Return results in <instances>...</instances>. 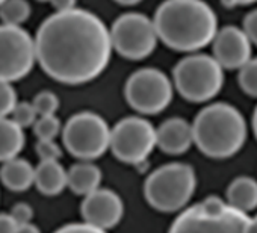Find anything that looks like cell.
<instances>
[{"mask_svg": "<svg viewBox=\"0 0 257 233\" xmlns=\"http://www.w3.org/2000/svg\"><path fill=\"white\" fill-rule=\"evenodd\" d=\"M37 61L43 71L64 85H83L109 65L110 29L91 11L74 8L49 16L35 35Z\"/></svg>", "mask_w": 257, "mask_h": 233, "instance_id": "obj_1", "label": "cell"}, {"mask_svg": "<svg viewBox=\"0 0 257 233\" xmlns=\"http://www.w3.org/2000/svg\"><path fill=\"white\" fill-rule=\"evenodd\" d=\"M153 22L159 41L176 52L204 49L219 31L216 14L204 0H165Z\"/></svg>", "mask_w": 257, "mask_h": 233, "instance_id": "obj_2", "label": "cell"}, {"mask_svg": "<svg viewBox=\"0 0 257 233\" xmlns=\"http://www.w3.org/2000/svg\"><path fill=\"white\" fill-rule=\"evenodd\" d=\"M194 144L213 159L234 156L246 141V122L237 107L218 101L203 107L192 123Z\"/></svg>", "mask_w": 257, "mask_h": 233, "instance_id": "obj_3", "label": "cell"}, {"mask_svg": "<svg viewBox=\"0 0 257 233\" xmlns=\"http://www.w3.org/2000/svg\"><path fill=\"white\" fill-rule=\"evenodd\" d=\"M197 188V176L191 165L182 162L165 164L155 170L144 183V195L159 212L183 209Z\"/></svg>", "mask_w": 257, "mask_h": 233, "instance_id": "obj_4", "label": "cell"}, {"mask_svg": "<svg viewBox=\"0 0 257 233\" xmlns=\"http://www.w3.org/2000/svg\"><path fill=\"white\" fill-rule=\"evenodd\" d=\"M177 92L188 101L204 103L219 94L224 86V67L213 55L191 53L173 70Z\"/></svg>", "mask_w": 257, "mask_h": 233, "instance_id": "obj_5", "label": "cell"}, {"mask_svg": "<svg viewBox=\"0 0 257 233\" xmlns=\"http://www.w3.org/2000/svg\"><path fill=\"white\" fill-rule=\"evenodd\" d=\"M110 128L101 115L83 110L71 115L62 129V141L70 155L94 161L110 149Z\"/></svg>", "mask_w": 257, "mask_h": 233, "instance_id": "obj_6", "label": "cell"}, {"mask_svg": "<svg viewBox=\"0 0 257 233\" xmlns=\"http://www.w3.org/2000/svg\"><path fill=\"white\" fill-rule=\"evenodd\" d=\"M174 82L159 68H140L127 77L124 97L141 115H156L165 110L174 97Z\"/></svg>", "mask_w": 257, "mask_h": 233, "instance_id": "obj_7", "label": "cell"}, {"mask_svg": "<svg viewBox=\"0 0 257 233\" xmlns=\"http://www.w3.org/2000/svg\"><path fill=\"white\" fill-rule=\"evenodd\" d=\"M110 38L113 50L128 61L149 58L159 41L153 19L141 13L119 16L110 28Z\"/></svg>", "mask_w": 257, "mask_h": 233, "instance_id": "obj_8", "label": "cell"}, {"mask_svg": "<svg viewBox=\"0 0 257 233\" xmlns=\"http://www.w3.org/2000/svg\"><path fill=\"white\" fill-rule=\"evenodd\" d=\"M156 146V129L144 117H125L110 131V150L124 164L144 162Z\"/></svg>", "mask_w": 257, "mask_h": 233, "instance_id": "obj_9", "label": "cell"}, {"mask_svg": "<svg viewBox=\"0 0 257 233\" xmlns=\"http://www.w3.org/2000/svg\"><path fill=\"white\" fill-rule=\"evenodd\" d=\"M37 62L35 38L22 26L0 25V80H22Z\"/></svg>", "mask_w": 257, "mask_h": 233, "instance_id": "obj_10", "label": "cell"}, {"mask_svg": "<svg viewBox=\"0 0 257 233\" xmlns=\"http://www.w3.org/2000/svg\"><path fill=\"white\" fill-rule=\"evenodd\" d=\"M249 216L230 204L221 215L206 213L200 203L183 210L168 233H245Z\"/></svg>", "mask_w": 257, "mask_h": 233, "instance_id": "obj_11", "label": "cell"}, {"mask_svg": "<svg viewBox=\"0 0 257 233\" xmlns=\"http://www.w3.org/2000/svg\"><path fill=\"white\" fill-rule=\"evenodd\" d=\"M212 46L213 56L224 70H239L251 59L252 43L245 31L237 26H224L219 29Z\"/></svg>", "mask_w": 257, "mask_h": 233, "instance_id": "obj_12", "label": "cell"}, {"mask_svg": "<svg viewBox=\"0 0 257 233\" xmlns=\"http://www.w3.org/2000/svg\"><path fill=\"white\" fill-rule=\"evenodd\" d=\"M85 222L107 230L115 227L124 213V204L119 195L110 189L98 188L94 192L85 195L80 206Z\"/></svg>", "mask_w": 257, "mask_h": 233, "instance_id": "obj_13", "label": "cell"}, {"mask_svg": "<svg viewBox=\"0 0 257 233\" xmlns=\"http://www.w3.org/2000/svg\"><path fill=\"white\" fill-rule=\"evenodd\" d=\"M158 147L167 155H183L194 144V129L180 117L165 120L158 129Z\"/></svg>", "mask_w": 257, "mask_h": 233, "instance_id": "obj_14", "label": "cell"}, {"mask_svg": "<svg viewBox=\"0 0 257 233\" xmlns=\"http://www.w3.org/2000/svg\"><path fill=\"white\" fill-rule=\"evenodd\" d=\"M0 180L11 191H26L35 183V168L26 159H10L0 168Z\"/></svg>", "mask_w": 257, "mask_h": 233, "instance_id": "obj_15", "label": "cell"}, {"mask_svg": "<svg viewBox=\"0 0 257 233\" xmlns=\"http://www.w3.org/2000/svg\"><path fill=\"white\" fill-rule=\"evenodd\" d=\"M35 186L44 195H58L68 186L67 171L59 161H41L35 168Z\"/></svg>", "mask_w": 257, "mask_h": 233, "instance_id": "obj_16", "label": "cell"}, {"mask_svg": "<svg viewBox=\"0 0 257 233\" xmlns=\"http://www.w3.org/2000/svg\"><path fill=\"white\" fill-rule=\"evenodd\" d=\"M68 188L77 195H88L100 188L101 170L89 161L74 164L67 171Z\"/></svg>", "mask_w": 257, "mask_h": 233, "instance_id": "obj_17", "label": "cell"}, {"mask_svg": "<svg viewBox=\"0 0 257 233\" xmlns=\"http://www.w3.org/2000/svg\"><path fill=\"white\" fill-rule=\"evenodd\" d=\"M26 143L23 128L13 119L0 117V162L19 156Z\"/></svg>", "mask_w": 257, "mask_h": 233, "instance_id": "obj_18", "label": "cell"}, {"mask_svg": "<svg viewBox=\"0 0 257 233\" xmlns=\"http://www.w3.org/2000/svg\"><path fill=\"white\" fill-rule=\"evenodd\" d=\"M227 203L242 212L257 207V182L249 176L236 177L227 188Z\"/></svg>", "mask_w": 257, "mask_h": 233, "instance_id": "obj_19", "label": "cell"}, {"mask_svg": "<svg viewBox=\"0 0 257 233\" xmlns=\"http://www.w3.org/2000/svg\"><path fill=\"white\" fill-rule=\"evenodd\" d=\"M32 8L28 0H5L0 5V20L5 25L22 26L29 20Z\"/></svg>", "mask_w": 257, "mask_h": 233, "instance_id": "obj_20", "label": "cell"}, {"mask_svg": "<svg viewBox=\"0 0 257 233\" xmlns=\"http://www.w3.org/2000/svg\"><path fill=\"white\" fill-rule=\"evenodd\" d=\"M237 82L245 94L257 98V58H251L242 68H239Z\"/></svg>", "mask_w": 257, "mask_h": 233, "instance_id": "obj_21", "label": "cell"}, {"mask_svg": "<svg viewBox=\"0 0 257 233\" xmlns=\"http://www.w3.org/2000/svg\"><path fill=\"white\" fill-rule=\"evenodd\" d=\"M61 122L56 115H43L38 117L34 125V132L38 140H55L61 132Z\"/></svg>", "mask_w": 257, "mask_h": 233, "instance_id": "obj_22", "label": "cell"}, {"mask_svg": "<svg viewBox=\"0 0 257 233\" xmlns=\"http://www.w3.org/2000/svg\"><path fill=\"white\" fill-rule=\"evenodd\" d=\"M32 103H34V106H35L40 117H43V115H56V112L59 109V97L53 91H49V89L40 91L34 97Z\"/></svg>", "mask_w": 257, "mask_h": 233, "instance_id": "obj_23", "label": "cell"}, {"mask_svg": "<svg viewBox=\"0 0 257 233\" xmlns=\"http://www.w3.org/2000/svg\"><path fill=\"white\" fill-rule=\"evenodd\" d=\"M11 115H13L11 119L17 125H20L23 129L34 126L38 120V117H40L34 103H31V101H19Z\"/></svg>", "mask_w": 257, "mask_h": 233, "instance_id": "obj_24", "label": "cell"}, {"mask_svg": "<svg viewBox=\"0 0 257 233\" xmlns=\"http://www.w3.org/2000/svg\"><path fill=\"white\" fill-rule=\"evenodd\" d=\"M17 103V92L13 83L7 80H0V117L11 115Z\"/></svg>", "mask_w": 257, "mask_h": 233, "instance_id": "obj_25", "label": "cell"}, {"mask_svg": "<svg viewBox=\"0 0 257 233\" xmlns=\"http://www.w3.org/2000/svg\"><path fill=\"white\" fill-rule=\"evenodd\" d=\"M35 149L41 161H59L62 156V150L55 140H38Z\"/></svg>", "mask_w": 257, "mask_h": 233, "instance_id": "obj_26", "label": "cell"}, {"mask_svg": "<svg viewBox=\"0 0 257 233\" xmlns=\"http://www.w3.org/2000/svg\"><path fill=\"white\" fill-rule=\"evenodd\" d=\"M200 206H201V209H203L206 213H209V215H221V213L227 209L228 203H224V201H222L219 197H216V195H210V197L204 198V200L200 203Z\"/></svg>", "mask_w": 257, "mask_h": 233, "instance_id": "obj_27", "label": "cell"}, {"mask_svg": "<svg viewBox=\"0 0 257 233\" xmlns=\"http://www.w3.org/2000/svg\"><path fill=\"white\" fill-rule=\"evenodd\" d=\"M13 219L17 222V225H22V224H28L31 222L32 216H34V210L29 204L26 203H19L16 204L13 209H11V213Z\"/></svg>", "mask_w": 257, "mask_h": 233, "instance_id": "obj_28", "label": "cell"}, {"mask_svg": "<svg viewBox=\"0 0 257 233\" xmlns=\"http://www.w3.org/2000/svg\"><path fill=\"white\" fill-rule=\"evenodd\" d=\"M55 233H106V231L103 228L94 227L88 222H73V224H67L64 227H61Z\"/></svg>", "mask_w": 257, "mask_h": 233, "instance_id": "obj_29", "label": "cell"}, {"mask_svg": "<svg viewBox=\"0 0 257 233\" xmlns=\"http://www.w3.org/2000/svg\"><path fill=\"white\" fill-rule=\"evenodd\" d=\"M242 29L245 31V34L248 35L251 43L254 46H257V10H252L245 16Z\"/></svg>", "mask_w": 257, "mask_h": 233, "instance_id": "obj_30", "label": "cell"}, {"mask_svg": "<svg viewBox=\"0 0 257 233\" xmlns=\"http://www.w3.org/2000/svg\"><path fill=\"white\" fill-rule=\"evenodd\" d=\"M17 227L19 225L11 215L0 213V233H16Z\"/></svg>", "mask_w": 257, "mask_h": 233, "instance_id": "obj_31", "label": "cell"}, {"mask_svg": "<svg viewBox=\"0 0 257 233\" xmlns=\"http://www.w3.org/2000/svg\"><path fill=\"white\" fill-rule=\"evenodd\" d=\"M52 7L55 8V11L62 13V11H70L76 8L77 0H52Z\"/></svg>", "mask_w": 257, "mask_h": 233, "instance_id": "obj_32", "label": "cell"}, {"mask_svg": "<svg viewBox=\"0 0 257 233\" xmlns=\"http://www.w3.org/2000/svg\"><path fill=\"white\" fill-rule=\"evenodd\" d=\"M257 0H222V4L228 8L231 7H237V5H252Z\"/></svg>", "mask_w": 257, "mask_h": 233, "instance_id": "obj_33", "label": "cell"}, {"mask_svg": "<svg viewBox=\"0 0 257 233\" xmlns=\"http://www.w3.org/2000/svg\"><path fill=\"white\" fill-rule=\"evenodd\" d=\"M16 233H40V230H38L34 224L28 222V224H22V225H19Z\"/></svg>", "mask_w": 257, "mask_h": 233, "instance_id": "obj_34", "label": "cell"}, {"mask_svg": "<svg viewBox=\"0 0 257 233\" xmlns=\"http://www.w3.org/2000/svg\"><path fill=\"white\" fill-rule=\"evenodd\" d=\"M245 233H257V216L249 218L245 227Z\"/></svg>", "mask_w": 257, "mask_h": 233, "instance_id": "obj_35", "label": "cell"}, {"mask_svg": "<svg viewBox=\"0 0 257 233\" xmlns=\"http://www.w3.org/2000/svg\"><path fill=\"white\" fill-rule=\"evenodd\" d=\"M115 2L119 4V5H124V7H134V5L141 4L143 0H115Z\"/></svg>", "mask_w": 257, "mask_h": 233, "instance_id": "obj_36", "label": "cell"}, {"mask_svg": "<svg viewBox=\"0 0 257 233\" xmlns=\"http://www.w3.org/2000/svg\"><path fill=\"white\" fill-rule=\"evenodd\" d=\"M252 131H254V135L257 138V106L252 112Z\"/></svg>", "mask_w": 257, "mask_h": 233, "instance_id": "obj_37", "label": "cell"}, {"mask_svg": "<svg viewBox=\"0 0 257 233\" xmlns=\"http://www.w3.org/2000/svg\"><path fill=\"white\" fill-rule=\"evenodd\" d=\"M38 2H52V0H38Z\"/></svg>", "mask_w": 257, "mask_h": 233, "instance_id": "obj_38", "label": "cell"}, {"mask_svg": "<svg viewBox=\"0 0 257 233\" xmlns=\"http://www.w3.org/2000/svg\"><path fill=\"white\" fill-rule=\"evenodd\" d=\"M4 2H5V0H0V5H2V4H4Z\"/></svg>", "mask_w": 257, "mask_h": 233, "instance_id": "obj_39", "label": "cell"}]
</instances>
